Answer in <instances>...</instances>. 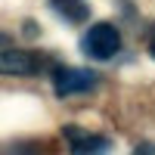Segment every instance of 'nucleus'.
Returning <instances> with one entry per match:
<instances>
[{
    "label": "nucleus",
    "mask_w": 155,
    "mask_h": 155,
    "mask_svg": "<svg viewBox=\"0 0 155 155\" xmlns=\"http://www.w3.org/2000/svg\"><path fill=\"white\" fill-rule=\"evenodd\" d=\"M81 50L90 59L106 62V59H112L121 50V34H118V28H115L112 22H96V25H90L87 34L81 37Z\"/></svg>",
    "instance_id": "1"
},
{
    "label": "nucleus",
    "mask_w": 155,
    "mask_h": 155,
    "mask_svg": "<svg viewBox=\"0 0 155 155\" xmlns=\"http://www.w3.org/2000/svg\"><path fill=\"white\" fill-rule=\"evenodd\" d=\"M6 47H9V34H3V31H0V53H3Z\"/></svg>",
    "instance_id": "7"
},
{
    "label": "nucleus",
    "mask_w": 155,
    "mask_h": 155,
    "mask_svg": "<svg viewBox=\"0 0 155 155\" xmlns=\"http://www.w3.org/2000/svg\"><path fill=\"white\" fill-rule=\"evenodd\" d=\"M44 68L41 53H28V50H3L0 53V74H37Z\"/></svg>",
    "instance_id": "4"
},
{
    "label": "nucleus",
    "mask_w": 155,
    "mask_h": 155,
    "mask_svg": "<svg viewBox=\"0 0 155 155\" xmlns=\"http://www.w3.org/2000/svg\"><path fill=\"white\" fill-rule=\"evenodd\" d=\"M149 53H152V59H155V41H152V47H149Z\"/></svg>",
    "instance_id": "8"
},
{
    "label": "nucleus",
    "mask_w": 155,
    "mask_h": 155,
    "mask_svg": "<svg viewBox=\"0 0 155 155\" xmlns=\"http://www.w3.org/2000/svg\"><path fill=\"white\" fill-rule=\"evenodd\" d=\"M3 155H41V146L37 143H16V146H9Z\"/></svg>",
    "instance_id": "5"
},
{
    "label": "nucleus",
    "mask_w": 155,
    "mask_h": 155,
    "mask_svg": "<svg viewBox=\"0 0 155 155\" xmlns=\"http://www.w3.org/2000/svg\"><path fill=\"white\" fill-rule=\"evenodd\" d=\"M62 137L68 140V152L71 155H109L112 143L99 134H90L84 127H74V124H65L62 127Z\"/></svg>",
    "instance_id": "3"
},
{
    "label": "nucleus",
    "mask_w": 155,
    "mask_h": 155,
    "mask_svg": "<svg viewBox=\"0 0 155 155\" xmlns=\"http://www.w3.org/2000/svg\"><path fill=\"white\" fill-rule=\"evenodd\" d=\"M134 155H155V146H152V143H140V146L134 149Z\"/></svg>",
    "instance_id": "6"
},
{
    "label": "nucleus",
    "mask_w": 155,
    "mask_h": 155,
    "mask_svg": "<svg viewBox=\"0 0 155 155\" xmlns=\"http://www.w3.org/2000/svg\"><path fill=\"white\" fill-rule=\"evenodd\" d=\"M99 78L87 68H68V65H59L53 71V87L59 96H74V93H90L96 87Z\"/></svg>",
    "instance_id": "2"
}]
</instances>
